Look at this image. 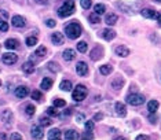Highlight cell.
<instances>
[{
	"instance_id": "28",
	"label": "cell",
	"mask_w": 161,
	"mask_h": 140,
	"mask_svg": "<svg viewBox=\"0 0 161 140\" xmlns=\"http://www.w3.org/2000/svg\"><path fill=\"white\" fill-rule=\"evenodd\" d=\"M34 55H37L39 58H44L45 55H47V48H45L44 45H40V47L36 50V52H34Z\"/></svg>"
},
{
	"instance_id": "53",
	"label": "cell",
	"mask_w": 161,
	"mask_h": 140,
	"mask_svg": "<svg viewBox=\"0 0 161 140\" xmlns=\"http://www.w3.org/2000/svg\"><path fill=\"white\" fill-rule=\"evenodd\" d=\"M0 85H2V81H0Z\"/></svg>"
},
{
	"instance_id": "10",
	"label": "cell",
	"mask_w": 161,
	"mask_h": 140,
	"mask_svg": "<svg viewBox=\"0 0 161 140\" xmlns=\"http://www.w3.org/2000/svg\"><path fill=\"white\" fill-rule=\"evenodd\" d=\"M28 95H29V89H28L26 87L21 85L15 89V96L18 98V99H23V98H26Z\"/></svg>"
},
{
	"instance_id": "35",
	"label": "cell",
	"mask_w": 161,
	"mask_h": 140,
	"mask_svg": "<svg viewBox=\"0 0 161 140\" xmlns=\"http://www.w3.org/2000/svg\"><path fill=\"white\" fill-rule=\"evenodd\" d=\"M94 128H95V121H94V120L86 122V129H87V132H92Z\"/></svg>"
},
{
	"instance_id": "31",
	"label": "cell",
	"mask_w": 161,
	"mask_h": 140,
	"mask_svg": "<svg viewBox=\"0 0 161 140\" xmlns=\"http://www.w3.org/2000/svg\"><path fill=\"white\" fill-rule=\"evenodd\" d=\"M48 69L52 70L54 73H58L59 70H61V68H59V65L57 62H48Z\"/></svg>"
},
{
	"instance_id": "33",
	"label": "cell",
	"mask_w": 161,
	"mask_h": 140,
	"mask_svg": "<svg viewBox=\"0 0 161 140\" xmlns=\"http://www.w3.org/2000/svg\"><path fill=\"white\" fill-rule=\"evenodd\" d=\"M51 124H52V121H51L48 117H43V118H40V125H41V127H50Z\"/></svg>"
},
{
	"instance_id": "52",
	"label": "cell",
	"mask_w": 161,
	"mask_h": 140,
	"mask_svg": "<svg viewBox=\"0 0 161 140\" xmlns=\"http://www.w3.org/2000/svg\"><path fill=\"white\" fill-rule=\"evenodd\" d=\"M156 2H161V0H156Z\"/></svg>"
},
{
	"instance_id": "23",
	"label": "cell",
	"mask_w": 161,
	"mask_h": 140,
	"mask_svg": "<svg viewBox=\"0 0 161 140\" xmlns=\"http://www.w3.org/2000/svg\"><path fill=\"white\" fill-rule=\"evenodd\" d=\"M102 36H103V38H106V40H113V38L116 37V32L112 29H105L102 32Z\"/></svg>"
},
{
	"instance_id": "11",
	"label": "cell",
	"mask_w": 161,
	"mask_h": 140,
	"mask_svg": "<svg viewBox=\"0 0 161 140\" xmlns=\"http://www.w3.org/2000/svg\"><path fill=\"white\" fill-rule=\"evenodd\" d=\"M102 55H103V48L101 47V45H96V47L91 51V58H92L94 61L101 59V58H102Z\"/></svg>"
},
{
	"instance_id": "26",
	"label": "cell",
	"mask_w": 161,
	"mask_h": 140,
	"mask_svg": "<svg viewBox=\"0 0 161 140\" xmlns=\"http://www.w3.org/2000/svg\"><path fill=\"white\" fill-rule=\"evenodd\" d=\"M148 108L150 113H156L157 108H158V102H157V100H150L148 103Z\"/></svg>"
},
{
	"instance_id": "15",
	"label": "cell",
	"mask_w": 161,
	"mask_h": 140,
	"mask_svg": "<svg viewBox=\"0 0 161 140\" xmlns=\"http://www.w3.org/2000/svg\"><path fill=\"white\" fill-rule=\"evenodd\" d=\"M52 84H54V80L50 78V77H44V78L41 80L40 87H41V88H43L44 91H48V89H51Z\"/></svg>"
},
{
	"instance_id": "9",
	"label": "cell",
	"mask_w": 161,
	"mask_h": 140,
	"mask_svg": "<svg viewBox=\"0 0 161 140\" xmlns=\"http://www.w3.org/2000/svg\"><path fill=\"white\" fill-rule=\"evenodd\" d=\"M76 72H77L79 76H86L88 73V65L86 62H79L77 66H76Z\"/></svg>"
},
{
	"instance_id": "12",
	"label": "cell",
	"mask_w": 161,
	"mask_h": 140,
	"mask_svg": "<svg viewBox=\"0 0 161 140\" xmlns=\"http://www.w3.org/2000/svg\"><path fill=\"white\" fill-rule=\"evenodd\" d=\"M114 110H116V114L118 117H125V115H127V108H125L124 104L120 103V102H117L114 104Z\"/></svg>"
},
{
	"instance_id": "45",
	"label": "cell",
	"mask_w": 161,
	"mask_h": 140,
	"mask_svg": "<svg viewBox=\"0 0 161 140\" xmlns=\"http://www.w3.org/2000/svg\"><path fill=\"white\" fill-rule=\"evenodd\" d=\"M102 118H103V114H102V113H98V114L94 115V118H92V120H94V121H101V120H102Z\"/></svg>"
},
{
	"instance_id": "42",
	"label": "cell",
	"mask_w": 161,
	"mask_h": 140,
	"mask_svg": "<svg viewBox=\"0 0 161 140\" xmlns=\"http://www.w3.org/2000/svg\"><path fill=\"white\" fill-rule=\"evenodd\" d=\"M45 25H47L48 28H55V25H57V22H55L54 19L48 18V19H45Z\"/></svg>"
},
{
	"instance_id": "5",
	"label": "cell",
	"mask_w": 161,
	"mask_h": 140,
	"mask_svg": "<svg viewBox=\"0 0 161 140\" xmlns=\"http://www.w3.org/2000/svg\"><path fill=\"white\" fill-rule=\"evenodd\" d=\"M127 103L131 104V106H141V104L145 103V96L139 95V93H131V95L127 96Z\"/></svg>"
},
{
	"instance_id": "29",
	"label": "cell",
	"mask_w": 161,
	"mask_h": 140,
	"mask_svg": "<svg viewBox=\"0 0 161 140\" xmlns=\"http://www.w3.org/2000/svg\"><path fill=\"white\" fill-rule=\"evenodd\" d=\"M80 136L76 133L75 131H66L65 132V139L66 140H72V139H79Z\"/></svg>"
},
{
	"instance_id": "34",
	"label": "cell",
	"mask_w": 161,
	"mask_h": 140,
	"mask_svg": "<svg viewBox=\"0 0 161 140\" xmlns=\"http://www.w3.org/2000/svg\"><path fill=\"white\" fill-rule=\"evenodd\" d=\"M32 99H34V100H43V93L40 92V91H33L32 92Z\"/></svg>"
},
{
	"instance_id": "19",
	"label": "cell",
	"mask_w": 161,
	"mask_h": 140,
	"mask_svg": "<svg viewBox=\"0 0 161 140\" xmlns=\"http://www.w3.org/2000/svg\"><path fill=\"white\" fill-rule=\"evenodd\" d=\"M141 14L145 17V18H150V19L154 18V17H157V12L153 8H143L141 11Z\"/></svg>"
},
{
	"instance_id": "25",
	"label": "cell",
	"mask_w": 161,
	"mask_h": 140,
	"mask_svg": "<svg viewBox=\"0 0 161 140\" xmlns=\"http://www.w3.org/2000/svg\"><path fill=\"white\" fill-rule=\"evenodd\" d=\"M61 138V131L58 128H54L48 132V139H59Z\"/></svg>"
},
{
	"instance_id": "44",
	"label": "cell",
	"mask_w": 161,
	"mask_h": 140,
	"mask_svg": "<svg viewBox=\"0 0 161 140\" xmlns=\"http://www.w3.org/2000/svg\"><path fill=\"white\" fill-rule=\"evenodd\" d=\"M7 18H8V12L4 11V10H0V19L6 21Z\"/></svg>"
},
{
	"instance_id": "2",
	"label": "cell",
	"mask_w": 161,
	"mask_h": 140,
	"mask_svg": "<svg viewBox=\"0 0 161 140\" xmlns=\"http://www.w3.org/2000/svg\"><path fill=\"white\" fill-rule=\"evenodd\" d=\"M73 12H75V2H72V0H66L58 10V15L61 18H66V17L72 15Z\"/></svg>"
},
{
	"instance_id": "46",
	"label": "cell",
	"mask_w": 161,
	"mask_h": 140,
	"mask_svg": "<svg viewBox=\"0 0 161 140\" xmlns=\"http://www.w3.org/2000/svg\"><path fill=\"white\" fill-rule=\"evenodd\" d=\"M11 139H13V140H14V139H18V140H19V139H22V136H21L19 133H13V135H11Z\"/></svg>"
},
{
	"instance_id": "20",
	"label": "cell",
	"mask_w": 161,
	"mask_h": 140,
	"mask_svg": "<svg viewBox=\"0 0 161 140\" xmlns=\"http://www.w3.org/2000/svg\"><path fill=\"white\" fill-rule=\"evenodd\" d=\"M116 54L118 55V57H121V58H125V57H128L129 55V50L127 47H124V45H120V47L116 48Z\"/></svg>"
},
{
	"instance_id": "4",
	"label": "cell",
	"mask_w": 161,
	"mask_h": 140,
	"mask_svg": "<svg viewBox=\"0 0 161 140\" xmlns=\"http://www.w3.org/2000/svg\"><path fill=\"white\" fill-rule=\"evenodd\" d=\"M118 10H121L122 12L125 14H129V15H134L136 14V7L134 4H131V3H127V2H116V4Z\"/></svg>"
},
{
	"instance_id": "22",
	"label": "cell",
	"mask_w": 161,
	"mask_h": 140,
	"mask_svg": "<svg viewBox=\"0 0 161 140\" xmlns=\"http://www.w3.org/2000/svg\"><path fill=\"white\" fill-rule=\"evenodd\" d=\"M105 22H106L107 25L113 26L114 23H117V15H116V14H113V12L107 14V15H106V18H105Z\"/></svg>"
},
{
	"instance_id": "30",
	"label": "cell",
	"mask_w": 161,
	"mask_h": 140,
	"mask_svg": "<svg viewBox=\"0 0 161 140\" xmlns=\"http://www.w3.org/2000/svg\"><path fill=\"white\" fill-rule=\"evenodd\" d=\"M77 50H79V52H81V54H86L87 50H88V44H87L86 41H80L77 44Z\"/></svg>"
},
{
	"instance_id": "50",
	"label": "cell",
	"mask_w": 161,
	"mask_h": 140,
	"mask_svg": "<svg viewBox=\"0 0 161 140\" xmlns=\"http://www.w3.org/2000/svg\"><path fill=\"white\" fill-rule=\"evenodd\" d=\"M83 115L81 114H80V115H77V118H76V120H77V122H79V124H80V122H83Z\"/></svg>"
},
{
	"instance_id": "27",
	"label": "cell",
	"mask_w": 161,
	"mask_h": 140,
	"mask_svg": "<svg viewBox=\"0 0 161 140\" xmlns=\"http://www.w3.org/2000/svg\"><path fill=\"white\" fill-rule=\"evenodd\" d=\"M59 88H61L62 91H66V92H68V91L72 89V82L68 81V80H64V81L59 84Z\"/></svg>"
},
{
	"instance_id": "3",
	"label": "cell",
	"mask_w": 161,
	"mask_h": 140,
	"mask_svg": "<svg viewBox=\"0 0 161 140\" xmlns=\"http://www.w3.org/2000/svg\"><path fill=\"white\" fill-rule=\"evenodd\" d=\"M87 95H88V89H87L83 84H79V85L73 89V100H76V102L84 100L87 98Z\"/></svg>"
},
{
	"instance_id": "49",
	"label": "cell",
	"mask_w": 161,
	"mask_h": 140,
	"mask_svg": "<svg viewBox=\"0 0 161 140\" xmlns=\"http://www.w3.org/2000/svg\"><path fill=\"white\" fill-rule=\"evenodd\" d=\"M83 138H84V139H92L94 136L91 135V133H87V135H83Z\"/></svg>"
},
{
	"instance_id": "51",
	"label": "cell",
	"mask_w": 161,
	"mask_h": 140,
	"mask_svg": "<svg viewBox=\"0 0 161 140\" xmlns=\"http://www.w3.org/2000/svg\"><path fill=\"white\" fill-rule=\"evenodd\" d=\"M157 21H158V25L161 26V14L160 15H157Z\"/></svg>"
},
{
	"instance_id": "54",
	"label": "cell",
	"mask_w": 161,
	"mask_h": 140,
	"mask_svg": "<svg viewBox=\"0 0 161 140\" xmlns=\"http://www.w3.org/2000/svg\"><path fill=\"white\" fill-rule=\"evenodd\" d=\"M0 48H2V45H0Z\"/></svg>"
},
{
	"instance_id": "43",
	"label": "cell",
	"mask_w": 161,
	"mask_h": 140,
	"mask_svg": "<svg viewBox=\"0 0 161 140\" xmlns=\"http://www.w3.org/2000/svg\"><path fill=\"white\" fill-rule=\"evenodd\" d=\"M47 114H50V115H58V111H57V108L54 107H48L47 108Z\"/></svg>"
},
{
	"instance_id": "24",
	"label": "cell",
	"mask_w": 161,
	"mask_h": 140,
	"mask_svg": "<svg viewBox=\"0 0 161 140\" xmlns=\"http://www.w3.org/2000/svg\"><path fill=\"white\" fill-rule=\"evenodd\" d=\"M99 72H101V74L107 76V74H110V73L113 72V68H112L110 65H103V66H101L99 68Z\"/></svg>"
},
{
	"instance_id": "14",
	"label": "cell",
	"mask_w": 161,
	"mask_h": 140,
	"mask_svg": "<svg viewBox=\"0 0 161 140\" xmlns=\"http://www.w3.org/2000/svg\"><path fill=\"white\" fill-rule=\"evenodd\" d=\"M30 133H32L33 139H43V131H41V128L37 127V125H33L32 129H30Z\"/></svg>"
},
{
	"instance_id": "8",
	"label": "cell",
	"mask_w": 161,
	"mask_h": 140,
	"mask_svg": "<svg viewBox=\"0 0 161 140\" xmlns=\"http://www.w3.org/2000/svg\"><path fill=\"white\" fill-rule=\"evenodd\" d=\"M11 23H13L14 28H23L26 25V21H25L23 17H21V15H14L13 19H11Z\"/></svg>"
},
{
	"instance_id": "38",
	"label": "cell",
	"mask_w": 161,
	"mask_h": 140,
	"mask_svg": "<svg viewBox=\"0 0 161 140\" xmlns=\"http://www.w3.org/2000/svg\"><path fill=\"white\" fill-rule=\"evenodd\" d=\"M54 106L55 107H65L66 106V102L64 99H55L54 100Z\"/></svg>"
},
{
	"instance_id": "6",
	"label": "cell",
	"mask_w": 161,
	"mask_h": 140,
	"mask_svg": "<svg viewBox=\"0 0 161 140\" xmlns=\"http://www.w3.org/2000/svg\"><path fill=\"white\" fill-rule=\"evenodd\" d=\"M2 61H3V63H6V65H14L18 61V57H17L14 52H6V54L2 55Z\"/></svg>"
},
{
	"instance_id": "13",
	"label": "cell",
	"mask_w": 161,
	"mask_h": 140,
	"mask_svg": "<svg viewBox=\"0 0 161 140\" xmlns=\"http://www.w3.org/2000/svg\"><path fill=\"white\" fill-rule=\"evenodd\" d=\"M64 36H62V33H59V32H55V33H52V36H51V41L54 43L55 45H61V44H64Z\"/></svg>"
},
{
	"instance_id": "39",
	"label": "cell",
	"mask_w": 161,
	"mask_h": 140,
	"mask_svg": "<svg viewBox=\"0 0 161 140\" xmlns=\"http://www.w3.org/2000/svg\"><path fill=\"white\" fill-rule=\"evenodd\" d=\"M34 110H36V108H34L33 104H28V106H26V110H25V113H26L28 115H33V114H34Z\"/></svg>"
},
{
	"instance_id": "40",
	"label": "cell",
	"mask_w": 161,
	"mask_h": 140,
	"mask_svg": "<svg viewBox=\"0 0 161 140\" xmlns=\"http://www.w3.org/2000/svg\"><path fill=\"white\" fill-rule=\"evenodd\" d=\"M80 4L84 10H88L91 7V0H80Z\"/></svg>"
},
{
	"instance_id": "16",
	"label": "cell",
	"mask_w": 161,
	"mask_h": 140,
	"mask_svg": "<svg viewBox=\"0 0 161 140\" xmlns=\"http://www.w3.org/2000/svg\"><path fill=\"white\" fill-rule=\"evenodd\" d=\"M18 40H15V38H8V40H6L4 43V47L7 48V50H17L18 48Z\"/></svg>"
},
{
	"instance_id": "41",
	"label": "cell",
	"mask_w": 161,
	"mask_h": 140,
	"mask_svg": "<svg viewBox=\"0 0 161 140\" xmlns=\"http://www.w3.org/2000/svg\"><path fill=\"white\" fill-rule=\"evenodd\" d=\"M0 30H2V32H7V30H8V23L3 19H0Z\"/></svg>"
},
{
	"instance_id": "32",
	"label": "cell",
	"mask_w": 161,
	"mask_h": 140,
	"mask_svg": "<svg viewBox=\"0 0 161 140\" xmlns=\"http://www.w3.org/2000/svg\"><path fill=\"white\" fill-rule=\"evenodd\" d=\"M94 11H95L96 14H103L105 11H106V7H105L103 4H95V7H94Z\"/></svg>"
},
{
	"instance_id": "17",
	"label": "cell",
	"mask_w": 161,
	"mask_h": 140,
	"mask_svg": "<svg viewBox=\"0 0 161 140\" xmlns=\"http://www.w3.org/2000/svg\"><path fill=\"white\" fill-rule=\"evenodd\" d=\"M22 70H23V73L25 74H32V73L34 72V65H33V62H25V63L22 65Z\"/></svg>"
},
{
	"instance_id": "21",
	"label": "cell",
	"mask_w": 161,
	"mask_h": 140,
	"mask_svg": "<svg viewBox=\"0 0 161 140\" xmlns=\"http://www.w3.org/2000/svg\"><path fill=\"white\" fill-rule=\"evenodd\" d=\"M64 59L65 61H68V62H70V61H73L75 59V57H76V52L73 51V50H70V48H68V50H65L64 51Z\"/></svg>"
},
{
	"instance_id": "48",
	"label": "cell",
	"mask_w": 161,
	"mask_h": 140,
	"mask_svg": "<svg viewBox=\"0 0 161 140\" xmlns=\"http://www.w3.org/2000/svg\"><path fill=\"white\" fill-rule=\"evenodd\" d=\"M136 139H138V140L141 139V140H142V139H150V138H149V136H146V135H139V136H138V138H136Z\"/></svg>"
},
{
	"instance_id": "18",
	"label": "cell",
	"mask_w": 161,
	"mask_h": 140,
	"mask_svg": "<svg viewBox=\"0 0 161 140\" xmlns=\"http://www.w3.org/2000/svg\"><path fill=\"white\" fill-rule=\"evenodd\" d=\"M112 87H113L114 89L120 91L122 87H124V80H122V77H117V78H114L113 81H112Z\"/></svg>"
},
{
	"instance_id": "47",
	"label": "cell",
	"mask_w": 161,
	"mask_h": 140,
	"mask_svg": "<svg viewBox=\"0 0 161 140\" xmlns=\"http://www.w3.org/2000/svg\"><path fill=\"white\" fill-rule=\"evenodd\" d=\"M36 3H39V4H47L48 0H36Z\"/></svg>"
},
{
	"instance_id": "7",
	"label": "cell",
	"mask_w": 161,
	"mask_h": 140,
	"mask_svg": "<svg viewBox=\"0 0 161 140\" xmlns=\"http://www.w3.org/2000/svg\"><path fill=\"white\" fill-rule=\"evenodd\" d=\"M0 118H2V121L4 122L7 127H10V125H11V122H13V120H14L13 111L8 110V108H6V110L2 111V115H0Z\"/></svg>"
},
{
	"instance_id": "1",
	"label": "cell",
	"mask_w": 161,
	"mask_h": 140,
	"mask_svg": "<svg viewBox=\"0 0 161 140\" xmlns=\"http://www.w3.org/2000/svg\"><path fill=\"white\" fill-rule=\"evenodd\" d=\"M81 32H83V29H81V26H80V23H77V22H72V23H69V25L65 28L66 36H68L69 38H72V40L80 37Z\"/></svg>"
},
{
	"instance_id": "36",
	"label": "cell",
	"mask_w": 161,
	"mask_h": 140,
	"mask_svg": "<svg viewBox=\"0 0 161 140\" xmlns=\"http://www.w3.org/2000/svg\"><path fill=\"white\" fill-rule=\"evenodd\" d=\"M90 21H91V23H99L101 22V19H99V14H91L90 15Z\"/></svg>"
},
{
	"instance_id": "37",
	"label": "cell",
	"mask_w": 161,
	"mask_h": 140,
	"mask_svg": "<svg viewBox=\"0 0 161 140\" xmlns=\"http://www.w3.org/2000/svg\"><path fill=\"white\" fill-rule=\"evenodd\" d=\"M37 44V38L36 37H28L26 38V45L28 47H33Z\"/></svg>"
}]
</instances>
